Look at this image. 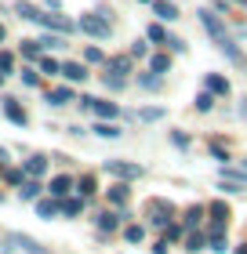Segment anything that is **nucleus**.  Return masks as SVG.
Returning a JSON list of instances; mask_svg holds the SVG:
<instances>
[{"label": "nucleus", "mask_w": 247, "mask_h": 254, "mask_svg": "<svg viewBox=\"0 0 247 254\" xmlns=\"http://www.w3.org/2000/svg\"><path fill=\"white\" fill-rule=\"evenodd\" d=\"M95 189H98V186H95V178H91V175H84V178H77V192L84 196V200H87V196H95Z\"/></svg>", "instance_id": "cd10ccee"}, {"label": "nucleus", "mask_w": 247, "mask_h": 254, "mask_svg": "<svg viewBox=\"0 0 247 254\" xmlns=\"http://www.w3.org/2000/svg\"><path fill=\"white\" fill-rule=\"evenodd\" d=\"M153 11H157V18H164V22H174V18H178V7H174L171 0H153Z\"/></svg>", "instance_id": "4468645a"}, {"label": "nucleus", "mask_w": 247, "mask_h": 254, "mask_svg": "<svg viewBox=\"0 0 247 254\" xmlns=\"http://www.w3.org/2000/svg\"><path fill=\"white\" fill-rule=\"evenodd\" d=\"M22 200H37V196H40V182H22Z\"/></svg>", "instance_id": "2f4dec72"}, {"label": "nucleus", "mask_w": 247, "mask_h": 254, "mask_svg": "<svg viewBox=\"0 0 247 254\" xmlns=\"http://www.w3.org/2000/svg\"><path fill=\"white\" fill-rule=\"evenodd\" d=\"M105 171H109L113 178H124V182L142 178V167H138V164H127V160H105Z\"/></svg>", "instance_id": "20e7f679"}, {"label": "nucleus", "mask_w": 247, "mask_h": 254, "mask_svg": "<svg viewBox=\"0 0 247 254\" xmlns=\"http://www.w3.org/2000/svg\"><path fill=\"white\" fill-rule=\"evenodd\" d=\"M73 102V87H55L48 91V106H69Z\"/></svg>", "instance_id": "f3484780"}, {"label": "nucleus", "mask_w": 247, "mask_h": 254, "mask_svg": "<svg viewBox=\"0 0 247 254\" xmlns=\"http://www.w3.org/2000/svg\"><path fill=\"white\" fill-rule=\"evenodd\" d=\"M135 117L142 124H157V120H164V106H146V109H138Z\"/></svg>", "instance_id": "aec40b11"}, {"label": "nucleus", "mask_w": 247, "mask_h": 254, "mask_svg": "<svg viewBox=\"0 0 247 254\" xmlns=\"http://www.w3.org/2000/svg\"><path fill=\"white\" fill-rule=\"evenodd\" d=\"M84 59H87V62H105V55H102L98 48H87V51H84Z\"/></svg>", "instance_id": "37998d69"}, {"label": "nucleus", "mask_w": 247, "mask_h": 254, "mask_svg": "<svg viewBox=\"0 0 247 254\" xmlns=\"http://www.w3.org/2000/svg\"><path fill=\"white\" fill-rule=\"evenodd\" d=\"M15 69V55L11 51H0V73H11Z\"/></svg>", "instance_id": "e433bc0d"}, {"label": "nucleus", "mask_w": 247, "mask_h": 254, "mask_svg": "<svg viewBox=\"0 0 247 254\" xmlns=\"http://www.w3.org/2000/svg\"><path fill=\"white\" fill-rule=\"evenodd\" d=\"M105 196H109V203H116V207H124L127 200H131V192H127V182L120 178V182H116V186H109V192H105Z\"/></svg>", "instance_id": "f8f14e48"}, {"label": "nucleus", "mask_w": 247, "mask_h": 254, "mask_svg": "<svg viewBox=\"0 0 247 254\" xmlns=\"http://www.w3.org/2000/svg\"><path fill=\"white\" fill-rule=\"evenodd\" d=\"M116 225H120V214H116V211H102L98 214V229H102V233H113Z\"/></svg>", "instance_id": "4be33fe9"}, {"label": "nucleus", "mask_w": 247, "mask_h": 254, "mask_svg": "<svg viewBox=\"0 0 247 254\" xmlns=\"http://www.w3.org/2000/svg\"><path fill=\"white\" fill-rule=\"evenodd\" d=\"M237 254H247V244H240V247H237Z\"/></svg>", "instance_id": "09e8293b"}, {"label": "nucleus", "mask_w": 247, "mask_h": 254, "mask_svg": "<svg viewBox=\"0 0 247 254\" xmlns=\"http://www.w3.org/2000/svg\"><path fill=\"white\" fill-rule=\"evenodd\" d=\"M211 156H215V160H229V153H226V149H222L218 142H215V145H211Z\"/></svg>", "instance_id": "a18cd8bd"}, {"label": "nucleus", "mask_w": 247, "mask_h": 254, "mask_svg": "<svg viewBox=\"0 0 247 254\" xmlns=\"http://www.w3.org/2000/svg\"><path fill=\"white\" fill-rule=\"evenodd\" d=\"M80 211H84V196H62V214L66 218H73Z\"/></svg>", "instance_id": "a211bd4d"}, {"label": "nucleus", "mask_w": 247, "mask_h": 254, "mask_svg": "<svg viewBox=\"0 0 247 254\" xmlns=\"http://www.w3.org/2000/svg\"><path fill=\"white\" fill-rule=\"evenodd\" d=\"M37 44H40V48H48V51L51 48H66V33H48V37H40Z\"/></svg>", "instance_id": "393cba45"}, {"label": "nucleus", "mask_w": 247, "mask_h": 254, "mask_svg": "<svg viewBox=\"0 0 247 254\" xmlns=\"http://www.w3.org/2000/svg\"><path fill=\"white\" fill-rule=\"evenodd\" d=\"M146 214H149V222H153V225L167 229L171 214H174V207H171V200H149V203H146Z\"/></svg>", "instance_id": "7ed1b4c3"}, {"label": "nucleus", "mask_w": 247, "mask_h": 254, "mask_svg": "<svg viewBox=\"0 0 247 254\" xmlns=\"http://www.w3.org/2000/svg\"><path fill=\"white\" fill-rule=\"evenodd\" d=\"M22 84H26V87H37V84H40L37 69H22Z\"/></svg>", "instance_id": "4c0bfd02"}, {"label": "nucleus", "mask_w": 247, "mask_h": 254, "mask_svg": "<svg viewBox=\"0 0 247 254\" xmlns=\"http://www.w3.org/2000/svg\"><path fill=\"white\" fill-rule=\"evenodd\" d=\"M40 73H48V76L62 73V62H55V59H40Z\"/></svg>", "instance_id": "72a5a7b5"}, {"label": "nucleus", "mask_w": 247, "mask_h": 254, "mask_svg": "<svg viewBox=\"0 0 247 254\" xmlns=\"http://www.w3.org/2000/svg\"><path fill=\"white\" fill-rule=\"evenodd\" d=\"M4 117L11 120V124H18V127H26L29 124V117H26V109L18 106L15 98H4Z\"/></svg>", "instance_id": "0eeeda50"}, {"label": "nucleus", "mask_w": 247, "mask_h": 254, "mask_svg": "<svg viewBox=\"0 0 247 254\" xmlns=\"http://www.w3.org/2000/svg\"><path fill=\"white\" fill-rule=\"evenodd\" d=\"M37 214H40V218L62 214V203H58V196H51V200H37Z\"/></svg>", "instance_id": "2eb2a0df"}, {"label": "nucleus", "mask_w": 247, "mask_h": 254, "mask_svg": "<svg viewBox=\"0 0 247 254\" xmlns=\"http://www.w3.org/2000/svg\"><path fill=\"white\" fill-rule=\"evenodd\" d=\"M22 171H26L29 178H40V175H48V156H29Z\"/></svg>", "instance_id": "ddd939ff"}, {"label": "nucleus", "mask_w": 247, "mask_h": 254, "mask_svg": "<svg viewBox=\"0 0 247 254\" xmlns=\"http://www.w3.org/2000/svg\"><path fill=\"white\" fill-rule=\"evenodd\" d=\"M131 65H135V59H131V55H116V59H109V62H105V73L127 76V73H131Z\"/></svg>", "instance_id": "6e6552de"}, {"label": "nucleus", "mask_w": 247, "mask_h": 254, "mask_svg": "<svg viewBox=\"0 0 247 254\" xmlns=\"http://www.w3.org/2000/svg\"><path fill=\"white\" fill-rule=\"evenodd\" d=\"M153 254H167V236H164V240H160V244H157V247H153Z\"/></svg>", "instance_id": "49530a36"}, {"label": "nucleus", "mask_w": 247, "mask_h": 254, "mask_svg": "<svg viewBox=\"0 0 247 254\" xmlns=\"http://www.w3.org/2000/svg\"><path fill=\"white\" fill-rule=\"evenodd\" d=\"M0 167H7V149H0Z\"/></svg>", "instance_id": "de8ad7c7"}, {"label": "nucleus", "mask_w": 247, "mask_h": 254, "mask_svg": "<svg viewBox=\"0 0 247 254\" xmlns=\"http://www.w3.org/2000/svg\"><path fill=\"white\" fill-rule=\"evenodd\" d=\"M62 76L69 80V84H84V80H87V69L80 65V62H62Z\"/></svg>", "instance_id": "9b49d317"}, {"label": "nucleus", "mask_w": 247, "mask_h": 254, "mask_svg": "<svg viewBox=\"0 0 247 254\" xmlns=\"http://www.w3.org/2000/svg\"><path fill=\"white\" fill-rule=\"evenodd\" d=\"M196 109L211 113V109H215V95H211V91H200V95H196Z\"/></svg>", "instance_id": "7c9ffc66"}, {"label": "nucleus", "mask_w": 247, "mask_h": 254, "mask_svg": "<svg viewBox=\"0 0 247 254\" xmlns=\"http://www.w3.org/2000/svg\"><path fill=\"white\" fill-rule=\"evenodd\" d=\"M22 59L37 62V59H40V44H37V40H22Z\"/></svg>", "instance_id": "c756f323"}, {"label": "nucleus", "mask_w": 247, "mask_h": 254, "mask_svg": "<svg viewBox=\"0 0 247 254\" xmlns=\"http://www.w3.org/2000/svg\"><path fill=\"white\" fill-rule=\"evenodd\" d=\"M200 26H204V29L211 33V40H215V44H218V48H222V51L229 55L233 62H240V51H237V44L229 40V29H226V22L218 18V11L204 7V11H200Z\"/></svg>", "instance_id": "f257e3e1"}, {"label": "nucleus", "mask_w": 247, "mask_h": 254, "mask_svg": "<svg viewBox=\"0 0 247 254\" xmlns=\"http://www.w3.org/2000/svg\"><path fill=\"white\" fill-rule=\"evenodd\" d=\"M0 84H4V73H0Z\"/></svg>", "instance_id": "864d4df0"}, {"label": "nucleus", "mask_w": 247, "mask_h": 254, "mask_svg": "<svg viewBox=\"0 0 247 254\" xmlns=\"http://www.w3.org/2000/svg\"><path fill=\"white\" fill-rule=\"evenodd\" d=\"M4 37H7V29H4V26H0V40H4Z\"/></svg>", "instance_id": "8fccbe9b"}, {"label": "nucleus", "mask_w": 247, "mask_h": 254, "mask_svg": "<svg viewBox=\"0 0 247 254\" xmlns=\"http://www.w3.org/2000/svg\"><path fill=\"white\" fill-rule=\"evenodd\" d=\"M127 55H131V59H146V55H149V48H146L142 40H135V44H131V51H127Z\"/></svg>", "instance_id": "ea45409f"}, {"label": "nucleus", "mask_w": 247, "mask_h": 254, "mask_svg": "<svg viewBox=\"0 0 247 254\" xmlns=\"http://www.w3.org/2000/svg\"><path fill=\"white\" fill-rule=\"evenodd\" d=\"M15 15H18V18H26V22H37L40 11L33 7V4H26V0H18V4H15Z\"/></svg>", "instance_id": "a878e982"}, {"label": "nucleus", "mask_w": 247, "mask_h": 254, "mask_svg": "<svg viewBox=\"0 0 247 254\" xmlns=\"http://www.w3.org/2000/svg\"><path fill=\"white\" fill-rule=\"evenodd\" d=\"M37 22H40V26H44V29H55V33H66V37H69V33H73V29H77V22H69V18H62V15H51V11H48V15H44V11H40V15H37Z\"/></svg>", "instance_id": "39448f33"}, {"label": "nucleus", "mask_w": 247, "mask_h": 254, "mask_svg": "<svg viewBox=\"0 0 247 254\" xmlns=\"http://www.w3.org/2000/svg\"><path fill=\"white\" fill-rule=\"evenodd\" d=\"M160 73H153V69H149V73H138V87H146V91H157L160 87Z\"/></svg>", "instance_id": "b1692460"}, {"label": "nucleus", "mask_w": 247, "mask_h": 254, "mask_svg": "<svg viewBox=\"0 0 247 254\" xmlns=\"http://www.w3.org/2000/svg\"><path fill=\"white\" fill-rule=\"evenodd\" d=\"M237 4H244V7H247V0H237Z\"/></svg>", "instance_id": "603ef678"}, {"label": "nucleus", "mask_w": 247, "mask_h": 254, "mask_svg": "<svg viewBox=\"0 0 247 254\" xmlns=\"http://www.w3.org/2000/svg\"><path fill=\"white\" fill-rule=\"evenodd\" d=\"M73 186H77V182L69 178V175H55V178H51V186H48V192L62 200V196H69V189H73Z\"/></svg>", "instance_id": "1a4fd4ad"}, {"label": "nucleus", "mask_w": 247, "mask_h": 254, "mask_svg": "<svg viewBox=\"0 0 247 254\" xmlns=\"http://www.w3.org/2000/svg\"><path fill=\"white\" fill-rule=\"evenodd\" d=\"M182 229H185V225H174V222H171V225H167V240H182Z\"/></svg>", "instance_id": "c03bdc74"}, {"label": "nucleus", "mask_w": 247, "mask_h": 254, "mask_svg": "<svg viewBox=\"0 0 247 254\" xmlns=\"http://www.w3.org/2000/svg\"><path fill=\"white\" fill-rule=\"evenodd\" d=\"M77 29H80V33H87V37H98V40H105V37L113 33V26H109V15H80Z\"/></svg>", "instance_id": "f03ea898"}, {"label": "nucleus", "mask_w": 247, "mask_h": 254, "mask_svg": "<svg viewBox=\"0 0 247 254\" xmlns=\"http://www.w3.org/2000/svg\"><path fill=\"white\" fill-rule=\"evenodd\" d=\"M7 244H15L18 251H26V254H48V247H44L40 240H33V236H22V233H11V236H7Z\"/></svg>", "instance_id": "423d86ee"}, {"label": "nucleus", "mask_w": 247, "mask_h": 254, "mask_svg": "<svg viewBox=\"0 0 247 254\" xmlns=\"http://www.w3.org/2000/svg\"><path fill=\"white\" fill-rule=\"evenodd\" d=\"M102 84H105V91H124V87H127V76L105 73V76H102Z\"/></svg>", "instance_id": "bb28decb"}, {"label": "nucleus", "mask_w": 247, "mask_h": 254, "mask_svg": "<svg viewBox=\"0 0 247 254\" xmlns=\"http://www.w3.org/2000/svg\"><path fill=\"white\" fill-rule=\"evenodd\" d=\"M171 142L178 149H189V134H185V131H171Z\"/></svg>", "instance_id": "a19ab883"}, {"label": "nucleus", "mask_w": 247, "mask_h": 254, "mask_svg": "<svg viewBox=\"0 0 247 254\" xmlns=\"http://www.w3.org/2000/svg\"><path fill=\"white\" fill-rule=\"evenodd\" d=\"M149 69H153V73H160V76H167L171 73V55H153V59H149Z\"/></svg>", "instance_id": "6ab92c4d"}, {"label": "nucleus", "mask_w": 247, "mask_h": 254, "mask_svg": "<svg viewBox=\"0 0 247 254\" xmlns=\"http://www.w3.org/2000/svg\"><path fill=\"white\" fill-rule=\"evenodd\" d=\"M91 113H95V117H102V120H116V117H120V106H116V102H102V98H95Z\"/></svg>", "instance_id": "9d476101"}, {"label": "nucleus", "mask_w": 247, "mask_h": 254, "mask_svg": "<svg viewBox=\"0 0 247 254\" xmlns=\"http://www.w3.org/2000/svg\"><path fill=\"white\" fill-rule=\"evenodd\" d=\"M142 236H146V229H142V225H127V229H124V240H127V244H138Z\"/></svg>", "instance_id": "473e14b6"}, {"label": "nucleus", "mask_w": 247, "mask_h": 254, "mask_svg": "<svg viewBox=\"0 0 247 254\" xmlns=\"http://www.w3.org/2000/svg\"><path fill=\"white\" fill-rule=\"evenodd\" d=\"M146 37H149L153 44H164V40H167V29H164V26H149Z\"/></svg>", "instance_id": "c9c22d12"}, {"label": "nucleus", "mask_w": 247, "mask_h": 254, "mask_svg": "<svg viewBox=\"0 0 247 254\" xmlns=\"http://www.w3.org/2000/svg\"><path fill=\"white\" fill-rule=\"evenodd\" d=\"M95 134H98V138H120L124 131H120L113 120H102V124H95Z\"/></svg>", "instance_id": "5701e85b"}, {"label": "nucleus", "mask_w": 247, "mask_h": 254, "mask_svg": "<svg viewBox=\"0 0 247 254\" xmlns=\"http://www.w3.org/2000/svg\"><path fill=\"white\" fill-rule=\"evenodd\" d=\"M164 44H167V48H171V51H185V40H182V37H167V40H164Z\"/></svg>", "instance_id": "79ce46f5"}, {"label": "nucleus", "mask_w": 247, "mask_h": 254, "mask_svg": "<svg viewBox=\"0 0 247 254\" xmlns=\"http://www.w3.org/2000/svg\"><path fill=\"white\" fill-rule=\"evenodd\" d=\"M204 244H207V236H204V233H189V236H185V247H189V251H200Z\"/></svg>", "instance_id": "f704fd0d"}, {"label": "nucleus", "mask_w": 247, "mask_h": 254, "mask_svg": "<svg viewBox=\"0 0 247 254\" xmlns=\"http://www.w3.org/2000/svg\"><path fill=\"white\" fill-rule=\"evenodd\" d=\"M207 214L215 218V222H229V207L222 203V200H215V203H211V207H207Z\"/></svg>", "instance_id": "c85d7f7f"}, {"label": "nucleus", "mask_w": 247, "mask_h": 254, "mask_svg": "<svg viewBox=\"0 0 247 254\" xmlns=\"http://www.w3.org/2000/svg\"><path fill=\"white\" fill-rule=\"evenodd\" d=\"M138 4H153V0H138Z\"/></svg>", "instance_id": "3c124183"}, {"label": "nucleus", "mask_w": 247, "mask_h": 254, "mask_svg": "<svg viewBox=\"0 0 247 254\" xmlns=\"http://www.w3.org/2000/svg\"><path fill=\"white\" fill-rule=\"evenodd\" d=\"M204 214H207V207H204V203H193V207H185V225H189V229H196Z\"/></svg>", "instance_id": "412c9836"}, {"label": "nucleus", "mask_w": 247, "mask_h": 254, "mask_svg": "<svg viewBox=\"0 0 247 254\" xmlns=\"http://www.w3.org/2000/svg\"><path fill=\"white\" fill-rule=\"evenodd\" d=\"M7 182H11V186H22V182H26V171H18V167H11L7 171V175H4Z\"/></svg>", "instance_id": "58836bf2"}, {"label": "nucleus", "mask_w": 247, "mask_h": 254, "mask_svg": "<svg viewBox=\"0 0 247 254\" xmlns=\"http://www.w3.org/2000/svg\"><path fill=\"white\" fill-rule=\"evenodd\" d=\"M207 91H211V95H222V98H226V95H229V80L218 76V73H207Z\"/></svg>", "instance_id": "dca6fc26"}]
</instances>
